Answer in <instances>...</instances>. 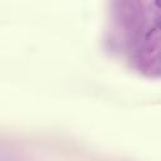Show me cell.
Listing matches in <instances>:
<instances>
[{
  "label": "cell",
  "mask_w": 161,
  "mask_h": 161,
  "mask_svg": "<svg viewBox=\"0 0 161 161\" xmlns=\"http://www.w3.org/2000/svg\"><path fill=\"white\" fill-rule=\"evenodd\" d=\"M158 26L161 28V19H160V21H158Z\"/></svg>",
  "instance_id": "2"
},
{
  "label": "cell",
  "mask_w": 161,
  "mask_h": 161,
  "mask_svg": "<svg viewBox=\"0 0 161 161\" xmlns=\"http://www.w3.org/2000/svg\"><path fill=\"white\" fill-rule=\"evenodd\" d=\"M155 4H156V5H157V6H160V8H161V1H156V3H155Z\"/></svg>",
  "instance_id": "1"
}]
</instances>
